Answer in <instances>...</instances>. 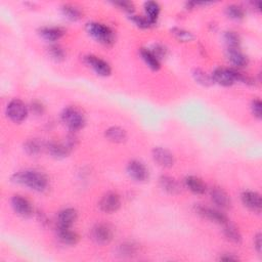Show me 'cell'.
Returning <instances> with one entry per match:
<instances>
[{"mask_svg": "<svg viewBox=\"0 0 262 262\" xmlns=\"http://www.w3.org/2000/svg\"><path fill=\"white\" fill-rule=\"evenodd\" d=\"M57 234H58L59 240L65 245L74 246L79 242V240H80L79 235L75 232H73L71 227H59L58 226Z\"/></svg>", "mask_w": 262, "mask_h": 262, "instance_id": "obj_18", "label": "cell"}, {"mask_svg": "<svg viewBox=\"0 0 262 262\" xmlns=\"http://www.w3.org/2000/svg\"><path fill=\"white\" fill-rule=\"evenodd\" d=\"M225 14L229 19L235 20H240L244 19L245 10L242 6L237 5V4H230L226 6Z\"/></svg>", "mask_w": 262, "mask_h": 262, "instance_id": "obj_28", "label": "cell"}, {"mask_svg": "<svg viewBox=\"0 0 262 262\" xmlns=\"http://www.w3.org/2000/svg\"><path fill=\"white\" fill-rule=\"evenodd\" d=\"M32 111H33L35 114L40 115V114H42V113H43L44 108H43V106H42V104H41L40 102L35 101V102L32 103Z\"/></svg>", "mask_w": 262, "mask_h": 262, "instance_id": "obj_39", "label": "cell"}, {"mask_svg": "<svg viewBox=\"0 0 262 262\" xmlns=\"http://www.w3.org/2000/svg\"><path fill=\"white\" fill-rule=\"evenodd\" d=\"M39 35L48 42L60 40L65 34V31L60 27H42L39 29Z\"/></svg>", "mask_w": 262, "mask_h": 262, "instance_id": "obj_19", "label": "cell"}, {"mask_svg": "<svg viewBox=\"0 0 262 262\" xmlns=\"http://www.w3.org/2000/svg\"><path fill=\"white\" fill-rule=\"evenodd\" d=\"M12 181L25 185L36 192H44L48 187L47 176L44 173L36 170L19 171L12 176Z\"/></svg>", "mask_w": 262, "mask_h": 262, "instance_id": "obj_1", "label": "cell"}, {"mask_svg": "<svg viewBox=\"0 0 262 262\" xmlns=\"http://www.w3.org/2000/svg\"><path fill=\"white\" fill-rule=\"evenodd\" d=\"M115 5L119 6L121 9L125 10V12L129 13L131 15L134 12V5L132 2H129V1H118V2H115Z\"/></svg>", "mask_w": 262, "mask_h": 262, "instance_id": "obj_37", "label": "cell"}, {"mask_svg": "<svg viewBox=\"0 0 262 262\" xmlns=\"http://www.w3.org/2000/svg\"><path fill=\"white\" fill-rule=\"evenodd\" d=\"M227 60L238 69L246 68L249 65V59L239 48L227 49Z\"/></svg>", "mask_w": 262, "mask_h": 262, "instance_id": "obj_17", "label": "cell"}, {"mask_svg": "<svg viewBox=\"0 0 262 262\" xmlns=\"http://www.w3.org/2000/svg\"><path fill=\"white\" fill-rule=\"evenodd\" d=\"M220 260H222V261H237V260H239V258L234 256V254H223L222 256H220Z\"/></svg>", "mask_w": 262, "mask_h": 262, "instance_id": "obj_40", "label": "cell"}, {"mask_svg": "<svg viewBox=\"0 0 262 262\" xmlns=\"http://www.w3.org/2000/svg\"><path fill=\"white\" fill-rule=\"evenodd\" d=\"M48 55L56 61H62L66 58L65 50L57 44H52L48 47Z\"/></svg>", "mask_w": 262, "mask_h": 262, "instance_id": "obj_33", "label": "cell"}, {"mask_svg": "<svg viewBox=\"0 0 262 262\" xmlns=\"http://www.w3.org/2000/svg\"><path fill=\"white\" fill-rule=\"evenodd\" d=\"M151 51L156 56L159 60L164 59L167 55V48L162 44H154Z\"/></svg>", "mask_w": 262, "mask_h": 262, "instance_id": "obj_35", "label": "cell"}, {"mask_svg": "<svg viewBox=\"0 0 262 262\" xmlns=\"http://www.w3.org/2000/svg\"><path fill=\"white\" fill-rule=\"evenodd\" d=\"M140 54H141V57L143 60V61L153 71H158L161 68L160 60L156 58V56L151 51V49L141 48L140 51Z\"/></svg>", "mask_w": 262, "mask_h": 262, "instance_id": "obj_23", "label": "cell"}, {"mask_svg": "<svg viewBox=\"0 0 262 262\" xmlns=\"http://www.w3.org/2000/svg\"><path fill=\"white\" fill-rule=\"evenodd\" d=\"M12 207L14 211L22 217H29L33 213V208L26 198L16 195L12 198Z\"/></svg>", "mask_w": 262, "mask_h": 262, "instance_id": "obj_10", "label": "cell"}, {"mask_svg": "<svg viewBox=\"0 0 262 262\" xmlns=\"http://www.w3.org/2000/svg\"><path fill=\"white\" fill-rule=\"evenodd\" d=\"M223 233L225 238L230 241L232 243L235 244H241L242 242V235H241L240 230L237 228V226H235L234 224L229 223L228 222L226 223L223 224Z\"/></svg>", "mask_w": 262, "mask_h": 262, "instance_id": "obj_24", "label": "cell"}, {"mask_svg": "<svg viewBox=\"0 0 262 262\" xmlns=\"http://www.w3.org/2000/svg\"><path fill=\"white\" fill-rule=\"evenodd\" d=\"M171 34L174 36L175 39L181 42H191L195 39V36L190 31H186L181 28H173L171 30Z\"/></svg>", "mask_w": 262, "mask_h": 262, "instance_id": "obj_30", "label": "cell"}, {"mask_svg": "<svg viewBox=\"0 0 262 262\" xmlns=\"http://www.w3.org/2000/svg\"><path fill=\"white\" fill-rule=\"evenodd\" d=\"M210 197L212 202L220 209L227 210L232 206V200L228 194L220 187H212L210 191Z\"/></svg>", "mask_w": 262, "mask_h": 262, "instance_id": "obj_13", "label": "cell"}, {"mask_svg": "<svg viewBox=\"0 0 262 262\" xmlns=\"http://www.w3.org/2000/svg\"><path fill=\"white\" fill-rule=\"evenodd\" d=\"M47 152L51 157H54L56 159H62L66 158L69 156L71 151L73 150L71 146L68 144V142L65 141V142H57L51 141L47 143L46 148Z\"/></svg>", "mask_w": 262, "mask_h": 262, "instance_id": "obj_14", "label": "cell"}, {"mask_svg": "<svg viewBox=\"0 0 262 262\" xmlns=\"http://www.w3.org/2000/svg\"><path fill=\"white\" fill-rule=\"evenodd\" d=\"M84 60L89 67H91L94 70V72H96L98 75L103 76V77H107V76L111 75L112 69L108 62L104 61L103 60H101L96 56L90 55V56H86L84 58Z\"/></svg>", "mask_w": 262, "mask_h": 262, "instance_id": "obj_9", "label": "cell"}, {"mask_svg": "<svg viewBox=\"0 0 262 262\" xmlns=\"http://www.w3.org/2000/svg\"><path fill=\"white\" fill-rule=\"evenodd\" d=\"M87 31L94 39L103 45L110 46L115 42L114 31L106 25L101 23H89L87 25Z\"/></svg>", "mask_w": 262, "mask_h": 262, "instance_id": "obj_3", "label": "cell"}, {"mask_svg": "<svg viewBox=\"0 0 262 262\" xmlns=\"http://www.w3.org/2000/svg\"><path fill=\"white\" fill-rule=\"evenodd\" d=\"M160 185L163 190L171 195H175L181 193V184L175 178L168 176V175H162L160 177Z\"/></svg>", "mask_w": 262, "mask_h": 262, "instance_id": "obj_21", "label": "cell"}, {"mask_svg": "<svg viewBox=\"0 0 262 262\" xmlns=\"http://www.w3.org/2000/svg\"><path fill=\"white\" fill-rule=\"evenodd\" d=\"M91 237L96 243L106 245L109 244L113 239V230L106 223H99L92 228Z\"/></svg>", "mask_w": 262, "mask_h": 262, "instance_id": "obj_5", "label": "cell"}, {"mask_svg": "<svg viewBox=\"0 0 262 262\" xmlns=\"http://www.w3.org/2000/svg\"><path fill=\"white\" fill-rule=\"evenodd\" d=\"M78 218V213L74 208H67L61 210L58 216L59 227H71Z\"/></svg>", "mask_w": 262, "mask_h": 262, "instance_id": "obj_16", "label": "cell"}, {"mask_svg": "<svg viewBox=\"0 0 262 262\" xmlns=\"http://www.w3.org/2000/svg\"><path fill=\"white\" fill-rule=\"evenodd\" d=\"M6 115L13 122L20 123L28 116V108L20 100H13L7 104Z\"/></svg>", "mask_w": 262, "mask_h": 262, "instance_id": "obj_4", "label": "cell"}, {"mask_svg": "<svg viewBox=\"0 0 262 262\" xmlns=\"http://www.w3.org/2000/svg\"><path fill=\"white\" fill-rule=\"evenodd\" d=\"M130 20H132V22L136 26L141 28V29H149V28H151V27H153L155 25L145 16L143 17V16H133V15H131Z\"/></svg>", "mask_w": 262, "mask_h": 262, "instance_id": "obj_34", "label": "cell"}, {"mask_svg": "<svg viewBox=\"0 0 262 262\" xmlns=\"http://www.w3.org/2000/svg\"><path fill=\"white\" fill-rule=\"evenodd\" d=\"M196 212L200 216H202L208 220H211V222H213L222 224V225L228 222L226 216L223 213L216 210V209L209 208V207H206L203 205H197L196 206Z\"/></svg>", "mask_w": 262, "mask_h": 262, "instance_id": "obj_7", "label": "cell"}, {"mask_svg": "<svg viewBox=\"0 0 262 262\" xmlns=\"http://www.w3.org/2000/svg\"><path fill=\"white\" fill-rule=\"evenodd\" d=\"M160 5L159 3H157L155 1H149L145 2L144 4V12H145V17L148 18L152 23L156 24L157 20L159 18L160 15Z\"/></svg>", "mask_w": 262, "mask_h": 262, "instance_id": "obj_25", "label": "cell"}, {"mask_svg": "<svg viewBox=\"0 0 262 262\" xmlns=\"http://www.w3.org/2000/svg\"><path fill=\"white\" fill-rule=\"evenodd\" d=\"M211 77L213 82L218 83L219 85L222 86H232L235 83V79L230 69L217 68L213 71Z\"/></svg>", "mask_w": 262, "mask_h": 262, "instance_id": "obj_15", "label": "cell"}, {"mask_svg": "<svg viewBox=\"0 0 262 262\" xmlns=\"http://www.w3.org/2000/svg\"><path fill=\"white\" fill-rule=\"evenodd\" d=\"M184 183L188 190L196 195H203L207 191L205 182L197 176H187L184 180Z\"/></svg>", "mask_w": 262, "mask_h": 262, "instance_id": "obj_20", "label": "cell"}, {"mask_svg": "<svg viewBox=\"0 0 262 262\" xmlns=\"http://www.w3.org/2000/svg\"><path fill=\"white\" fill-rule=\"evenodd\" d=\"M153 159L155 162L164 168H170L175 163L174 156L171 152L164 148H155L153 150Z\"/></svg>", "mask_w": 262, "mask_h": 262, "instance_id": "obj_11", "label": "cell"}, {"mask_svg": "<svg viewBox=\"0 0 262 262\" xmlns=\"http://www.w3.org/2000/svg\"><path fill=\"white\" fill-rule=\"evenodd\" d=\"M127 173L135 181L143 182L149 178V170L143 163L140 161H131L127 165Z\"/></svg>", "mask_w": 262, "mask_h": 262, "instance_id": "obj_8", "label": "cell"}, {"mask_svg": "<svg viewBox=\"0 0 262 262\" xmlns=\"http://www.w3.org/2000/svg\"><path fill=\"white\" fill-rule=\"evenodd\" d=\"M224 41L225 44L227 45V49L230 48H239L240 44H241V38L239 36V34L235 31H227V32L224 33Z\"/></svg>", "mask_w": 262, "mask_h": 262, "instance_id": "obj_32", "label": "cell"}, {"mask_svg": "<svg viewBox=\"0 0 262 262\" xmlns=\"http://www.w3.org/2000/svg\"><path fill=\"white\" fill-rule=\"evenodd\" d=\"M139 252V245L133 242L123 243L118 248V253L124 257H131Z\"/></svg>", "mask_w": 262, "mask_h": 262, "instance_id": "obj_27", "label": "cell"}, {"mask_svg": "<svg viewBox=\"0 0 262 262\" xmlns=\"http://www.w3.org/2000/svg\"><path fill=\"white\" fill-rule=\"evenodd\" d=\"M43 149V145L38 140H29L24 144L25 152L30 156H37Z\"/></svg>", "mask_w": 262, "mask_h": 262, "instance_id": "obj_29", "label": "cell"}, {"mask_svg": "<svg viewBox=\"0 0 262 262\" xmlns=\"http://www.w3.org/2000/svg\"><path fill=\"white\" fill-rule=\"evenodd\" d=\"M242 202L247 207L249 210L253 211L255 213H260L261 208H262V201H261V196L252 191H246L242 194Z\"/></svg>", "mask_w": 262, "mask_h": 262, "instance_id": "obj_12", "label": "cell"}, {"mask_svg": "<svg viewBox=\"0 0 262 262\" xmlns=\"http://www.w3.org/2000/svg\"><path fill=\"white\" fill-rule=\"evenodd\" d=\"M107 140L115 143H122L127 140V132L118 126L110 127L104 132Z\"/></svg>", "mask_w": 262, "mask_h": 262, "instance_id": "obj_22", "label": "cell"}, {"mask_svg": "<svg viewBox=\"0 0 262 262\" xmlns=\"http://www.w3.org/2000/svg\"><path fill=\"white\" fill-rule=\"evenodd\" d=\"M61 13L70 20H78L82 18V12L79 9V7L73 4L62 5Z\"/></svg>", "mask_w": 262, "mask_h": 262, "instance_id": "obj_26", "label": "cell"}, {"mask_svg": "<svg viewBox=\"0 0 262 262\" xmlns=\"http://www.w3.org/2000/svg\"><path fill=\"white\" fill-rule=\"evenodd\" d=\"M61 121L72 132L81 130L86 123L84 114L76 107H67L61 113Z\"/></svg>", "mask_w": 262, "mask_h": 262, "instance_id": "obj_2", "label": "cell"}, {"mask_svg": "<svg viewBox=\"0 0 262 262\" xmlns=\"http://www.w3.org/2000/svg\"><path fill=\"white\" fill-rule=\"evenodd\" d=\"M99 206L102 212H106V213L116 212L121 206L120 197L118 194L114 192L107 193L101 198Z\"/></svg>", "mask_w": 262, "mask_h": 262, "instance_id": "obj_6", "label": "cell"}, {"mask_svg": "<svg viewBox=\"0 0 262 262\" xmlns=\"http://www.w3.org/2000/svg\"><path fill=\"white\" fill-rule=\"evenodd\" d=\"M193 76L198 83H200V84H202L204 86H209L213 83L211 75L207 74L205 71H203L201 69H195L193 71Z\"/></svg>", "mask_w": 262, "mask_h": 262, "instance_id": "obj_31", "label": "cell"}, {"mask_svg": "<svg viewBox=\"0 0 262 262\" xmlns=\"http://www.w3.org/2000/svg\"><path fill=\"white\" fill-rule=\"evenodd\" d=\"M252 5L254 7V9H256L257 12H260V8H261V3L259 1H254L252 2Z\"/></svg>", "mask_w": 262, "mask_h": 262, "instance_id": "obj_41", "label": "cell"}, {"mask_svg": "<svg viewBox=\"0 0 262 262\" xmlns=\"http://www.w3.org/2000/svg\"><path fill=\"white\" fill-rule=\"evenodd\" d=\"M254 245H255L256 251L260 254L262 251V235L260 233L257 234L254 238Z\"/></svg>", "mask_w": 262, "mask_h": 262, "instance_id": "obj_38", "label": "cell"}, {"mask_svg": "<svg viewBox=\"0 0 262 262\" xmlns=\"http://www.w3.org/2000/svg\"><path fill=\"white\" fill-rule=\"evenodd\" d=\"M251 110H252V113L254 115V117L257 119H261L262 117V103L261 101L256 99L251 103Z\"/></svg>", "mask_w": 262, "mask_h": 262, "instance_id": "obj_36", "label": "cell"}]
</instances>
